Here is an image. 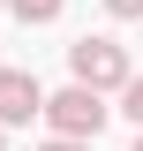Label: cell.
I'll return each mask as SVG.
<instances>
[{
  "mask_svg": "<svg viewBox=\"0 0 143 151\" xmlns=\"http://www.w3.org/2000/svg\"><path fill=\"white\" fill-rule=\"evenodd\" d=\"M68 76L90 83V91H128V83H136L121 38H75V45H68Z\"/></svg>",
  "mask_w": 143,
  "mask_h": 151,
  "instance_id": "cell-1",
  "label": "cell"
},
{
  "mask_svg": "<svg viewBox=\"0 0 143 151\" xmlns=\"http://www.w3.org/2000/svg\"><path fill=\"white\" fill-rule=\"evenodd\" d=\"M106 91H90V83H68V91L45 98V129L53 136H75V144H98V129H106Z\"/></svg>",
  "mask_w": 143,
  "mask_h": 151,
  "instance_id": "cell-2",
  "label": "cell"
},
{
  "mask_svg": "<svg viewBox=\"0 0 143 151\" xmlns=\"http://www.w3.org/2000/svg\"><path fill=\"white\" fill-rule=\"evenodd\" d=\"M30 113H45L38 76L30 68H0V129H15V121H30Z\"/></svg>",
  "mask_w": 143,
  "mask_h": 151,
  "instance_id": "cell-3",
  "label": "cell"
},
{
  "mask_svg": "<svg viewBox=\"0 0 143 151\" xmlns=\"http://www.w3.org/2000/svg\"><path fill=\"white\" fill-rule=\"evenodd\" d=\"M60 8H68V0H8V15H15V23H53Z\"/></svg>",
  "mask_w": 143,
  "mask_h": 151,
  "instance_id": "cell-4",
  "label": "cell"
},
{
  "mask_svg": "<svg viewBox=\"0 0 143 151\" xmlns=\"http://www.w3.org/2000/svg\"><path fill=\"white\" fill-rule=\"evenodd\" d=\"M121 113H128V121H136V129H143V76H136V83H128V91H121Z\"/></svg>",
  "mask_w": 143,
  "mask_h": 151,
  "instance_id": "cell-5",
  "label": "cell"
},
{
  "mask_svg": "<svg viewBox=\"0 0 143 151\" xmlns=\"http://www.w3.org/2000/svg\"><path fill=\"white\" fill-rule=\"evenodd\" d=\"M106 15H121V23H136V15H143V0H106Z\"/></svg>",
  "mask_w": 143,
  "mask_h": 151,
  "instance_id": "cell-6",
  "label": "cell"
},
{
  "mask_svg": "<svg viewBox=\"0 0 143 151\" xmlns=\"http://www.w3.org/2000/svg\"><path fill=\"white\" fill-rule=\"evenodd\" d=\"M45 151H90V144H75V136H53V144H45Z\"/></svg>",
  "mask_w": 143,
  "mask_h": 151,
  "instance_id": "cell-7",
  "label": "cell"
},
{
  "mask_svg": "<svg viewBox=\"0 0 143 151\" xmlns=\"http://www.w3.org/2000/svg\"><path fill=\"white\" fill-rule=\"evenodd\" d=\"M136 151H143V129H136Z\"/></svg>",
  "mask_w": 143,
  "mask_h": 151,
  "instance_id": "cell-8",
  "label": "cell"
},
{
  "mask_svg": "<svg viewBox=\"0 0 143 151\" xmlns=\"http://www.w3.org/2000/svg\"><path fill=\"white\" fill-rule=\"evenodd\" d=\"M0 15H8V0H0Z\"/></svg>",
  "mask_w": 143,
  "mask_h": 151,
  "instance_id": "cell-9",
  "label": "cell"
}]
</instances>
